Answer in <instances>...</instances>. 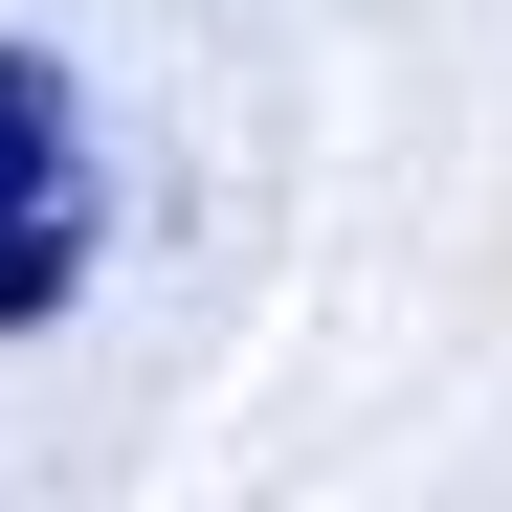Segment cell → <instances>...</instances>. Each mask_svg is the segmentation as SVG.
<instances>
[{
    "label": "cell",
    "instance_id": "6da1fadb",
    "mask_svg": "<svg viewBox=\"0 0 512 512\" xmlns=\"http://www.w3.org/2000/svg\"><path fill=\"white\" fill-rule=\"evenodd\" d=\"M112 245V179H90V90L67 45H0V334H45Z\"/></svg>",
    "mask_w": 512,
    "mask_h": 512
}]
</instances>
